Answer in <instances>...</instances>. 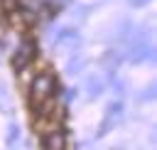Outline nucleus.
<instances>
[{
	"label": "nucleus",
	"instance_id": "5",
	"mask_svg": "<svg viewBox=\"0 0 157 150\" xmlns=\"http://www.w3.org/2000/svg\"><path fill=\"white\" fill-rule=\"evenodd\" d=\"M42 145H44L47 150H64V148H66V138H64L61 130H52L49 135H44Z\"/></svg>",
	"mask_w": 157,
	"mask_h": 150
},
{
	"label": "nucleus",
	"instance_id": "1",
	"mask_svg": "<svg viewBox=\"0 0 157 150\" xmlns=\"http://www.w3.org/2000/svg\"><path fill=\"white\" fill-rule=\"evenodd\" d=\"M56 91V81L52 74H39L32 86H29V103L32 106H42L47 98H52V93Z\"/></svg>",
	"mask_w": 157,
	"mask_h": 150
},
{
	"label": "nucleus",
	"instance_id": "8",
	"mask_svg": "<svg viewBox=\"0 0 157 150\" xmlns=\"http://www.w3.org/2000/svg\"><path fill=\"white\" fill-rule=\"evenodd\" d=\"M17 138H20V125L17 123H10V128H7V145H15Z\"/></svg>",
	"mask_w": 157,
	"mask_h": 150
},
{
	"label": "nucleus",
	"instance_id": "11",
	"mask_svg": "<svg viewBox=\"0 0 157 150\" xmlns=\"http://www.w3.org/2000/svg\"><path fill=\"white\" fill-rule=\"evenodd\" d=\"M145 2H147V0H130V5H135V7H137V5H145Z\"/></svg>",
	"mask_w": 157,
	"mask_h": 150
},
{
	"label": "nucleus",
	"instance_id": "4",
	"mask_svg": "<svg viewBox=\"0 0 157 150\" xmlns=\"http://www.w3.org/2000/svg\"><path fill=\"white\" fill-rule=\"evenodd\" d=\"M52 44H54V47H66V44H69V47L74 49V47L78 44V34H76L71 27H64V30L52 39Z\"/></svg>",
	"mask_w": 157,
	"mask_h": 150
},
{
	"label": "nucleus",
	"instance_id": "10",
	"mask_svg": "<svg viewBox=\"0 0 157 150\" xmlns=\"http://www.w3.org/2000/svg\"><path fill=\"white\" fill-rule=\"evenodd\" d=\"M17 2H20V0H0V5H2L5 10H15V7H17Z\"/></svg>",
	"mask_w": 157,
	"mask_h": 150
},
{
	"label": "nucleus",
	"instance_id": "7",
	"mask_svg": "<svg viewBox=\"0 0 157 150\" xmlns=\"http://www.w3.org/2000/svg\"><path fill=\"white\" fill-rule=\"evenodd\" d=\"M86 89H88V96H91V98H96V96H101V93H103V81H101V79H96V76H91V79H88V84H86Z\"/></svg>",
	"mask_w": 157,
	"mask_h": 150
},
{
	"label": "nucleus",
	"instance_id": "3",
	"mask_svg": "<svg viewBox=\"0 0 157 150\" xmlns=\"http://www.w3.org/2000/svg\"><path fill=\"white\" fill-rule=\"evenodd\" d=\"M34 52H37V47H34V42L32 39H25L20 47H17V52H15V57H12V66L20 71V69H25L32 59H34Z\"/></svg>",
	"mask_w": 157,
	"mask_h": 150
},
{
	"label": "nucleus",
	"instance_id": "2",
	"mask_svg": "<svg viewBox=\"0 0 157 150\" xmlns=\"http://www.w3.org/2000/svg\"><path fill=\"white\" fill-rule=\"evenodd\" d=\"M152 57V44H150V32L142 27L132 42H130V59L132 61H142V59H150Z\"/></svg>",
	"mask_w": 157,
	"mask_h": 150
},
{
	"label": "nucleus",
	"instance_id": "9",
	"mask_svg": "<svg viewBox=\"0 0 157 150\" xmlns=\"http://www.w3.org/2000/svg\"><path fill=\"white\" fill-rule=\"evenodd\" d=\"M81 66H83V59H71V61L66 64V74H76Z\"/></svg>",
	"mask_w": 157,
	"mask_h": 150
},
{
	"label": "nucleus",
	"instance_id": "6",
	"mask_svg": "<svg viewBox=\"0 0 157 150\" xmlns=\"http://www.w3.org/2000/svg\"><path fill=\"white\" fill-rule=\"evenodd\" d=\"M105 111H108V113H105V120H103V125H101V135H103V133H105V130H108V128H110V125H113V123L120 118V113H123V106H120L118 101H113V103H110Z\"/></svg>",
	"mask_w": 157,
	"mask_h": 150
}]
</instances>
